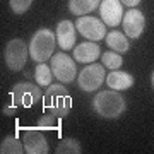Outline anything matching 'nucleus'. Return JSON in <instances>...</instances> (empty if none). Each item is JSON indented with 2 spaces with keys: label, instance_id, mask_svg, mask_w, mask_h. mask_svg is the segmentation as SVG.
Returning <instances> with one entry per match:
<instances>
[{
  "label": "nucleus",
  "instance_id": "f257e3e1",
  "mask_svg": "<svg viewBox=\"0 0 154 154\" xmlns=\"http://www.w3.org/2000/svg\"><path fill=\"white\" fill-rule=\"evenodd\" d=\"M93 110L101 118L115 120L127 110V101L120 94V91H115V89L99 91L93 98Z\"/></svg>",
  "mask_w": 154,
  "mask_h": 154
},
{
  "label": "nucleus",
  "instance_id": "f03ea898",
  "mask_svg": "<svg viewBox=\"0 0 154 154\" xmlns=\"http://www.w3.org/2000/svg\"><path fill=\"white\" fill-rule=\"evenodd\" d=\"M43 108L57 118H65L72 110V98L63 84H50L43 94Z\"/></svg>",
  "mask_w": 154,
  "mask_h": 154
},
{
  "label": "nucleus",
  "instance_id": "7ed1b4c3",
  "mask_svg": "<svg viewBox=\"0 0 154 154\" xmlns=\"http://www.w3.org/2000/svg\"><path fill=\"white\" fill-rule=\"evenodd\" d=\"M57 43V34L53 31H50L46 28L38 29L31 38L29 43V55L34 62L43 63V62L50 60L53 57V50H55Z\"/></svg>",
  "mask_w": 154,
  "mask_h": 154
},
{
  "label": "nucleus",
  "instance_id": "20e7f679",
  "mask_svg": "<svg viewBox=\"0 0 154 154\" xmlns=\"http://www.w3.org/2000/svg\"><path fill=\"white\" fill-rule=\"evenodd\" d=\"M11 103L16 108H31L33 105L43 101V93L39 86L33 82H19L11 91Z\"/></svg>",
  "mask_w": 154,
  "mask_h": 154
},
{
  "label": "nucleus",
  "instance_id": "39448f33",
  "mask_svg": "<svg viewBox=\"0 0 154 154\" xmlns=\"http://www.w3.org/2000/svg\"><path fill=\"white\" fill-rule=\"evenodd\" d=\"M106 81V70L105 65L101 63H89L81 70V74L77 75V84L79 88L86 91V93H94L98 91L99 86Z\"/></svg>",
  "mask_w": 154,
  "mask_h": 154
},
{
  "label": "nucleus",
  "instance_id": "423d86ee",
  "mask_svg": "<svg viewBox=\"0 0 154 154\" xmlns=\"http://www.w3.org/2000/svg\"><path fill=\"white\" fill-rule=\"evenodd\" d=\"M29 57V45H26L21 38L11 39L5 45V51H4V58H5V65L11 70H21L26 65Z\"/></svg>",
  "mask_w": 154,
  "mask_h": 154
},
{
  "label": "nucleus",
  "instance_id": "0eeeda50",
  "mask_svg": "<svg viewBox=\"0 0 154 154\" xmlns=\"http://www.w3.org/2000/svg\"><path fill=\"white\" fill-rule=\"evenodd\" d=\"M50 67H51V72H53L55 79L62 84L72 82L77 75L75 60H72V57L63 53V51L57 53L50 58Z\"/></svg>",
  "mask_w": 154,
  "mask_h": 154
},
{
  "label": "nucleus",
  "instance_id": "6e6552de",
  "mask_svg": "<svg viewBox=\"0 0 154 154\" xmlns=\"http://www.w3.org/2000/svg\"><path fill=\"white\" fill-rule=\"evenodd\" d=\"M75 29L89 41H101L103 38H106V24L93 16L77 17Z\"/></svg>",
  "mask_w": 154,
  "mask_h": 154
},
{
  "label": "nucleus",
  "instance_id": "1a4fd4ad",
  "mask_svg": "<svg viewBox=\"0 0 154 154\" xmlns=\"http://www.w3.org/2000/svg\"><path fill=\"white\" fill-rule=\"evenodd\" d=\"M101 21L110 28H116L123 21V4L120 0H101L99 4Z\"/></svg>",
  "mask_w": 154,
  "mask_h": 154
},
{
  "label": "nucleus",
  "instance_id": "9d476101",
  "mask_svg": "<svg viewBox=\"0 0 154 154\" xmlns=\"http://www.w3.org/2000/svg\"><path fill=\"white\" fill-rule=\"evenodd\" d=\"M123 33L127 34V38L130 39H137L140 34L144 33L146 28V17L140 11L137 9H130L127 11V14H123Z\"/></svg>",
  "mask_w": 154,
  "mask_h": 154
},
{
  "label": "nucleus",
  "instance_id": "9b49d317",
  "mask_svg": "<svg viewBox=\"0 0 154 154\" xmlns=\"http://www.w3.org/2000/svg\"><path fill=\"white\" fill-rule=\"evenodd\" d=\"M24 151L28 154H46L48 142L39 128H24Z\"/></svg>",
  "mask_w": 154,
  "mask_h": 154
},
{
  "label": "nucleus",
  "instance_id": "f8f14e48",
  "mask_svg": "<svg viewBox=\"0 0 154 154\" xmlns=\"http://www.w3.org/2000/svg\"><path fill=\"white\" fill-rule=\"evenodd\" d=\"M55 34H57V43L63 51L74 48V45H75V24H72V21H69V19L60 21L58 26H57Z\"/></svg>",
  "mask_w": 154,
  "mask_h": 154
},
{
  "label": "nucleus",
  "instance_id": "ddd939ff",
  "mask_svg": "<svg viewBox=\"0 0 154 154\" xmlns=\"http://www.w3.org/2000/svg\"><path fill=\"white\" fill-rule=\"evenodd\" d=\"M101 55V48L96 41H84L74 46V60L81 63H93Z\"/></svg>",
  "mask_w": 154,
  "mask_h": 154
},
{
  "label": "nucleus",
  "instance_id": "4468645a",
  "mask_svg": "<svg viewBox=\"0 0 154 154\" xmlns=\"http://www.w3.org/2000/svg\"><path fill=\"white\" fill-rule=\"evenodd\" d=\"M110 89H115V91H125V89H130L134 86V75L132 74H127L123 70H111L108 75H106L105 81Z\"/></svg>",
  "mask_w": 154,
  "mask_h": 154
},
{
  "label": "nucleus",
  "instance_id": "2eb2a0df",
  "mask_svg": "<svg viewBox=\"0 0 154 154\" xmlns=\"http://www.w3.org/2000/svg\"><path fill=\"white\" fill-rule=\"evenodd\" d=\"M99 4H101V0H69V11L75 14L77 17L88 16L98 9Z\"/></svg>",
  "mask_w": 154,
  "mask_h": 154
},
{
  "label": "nucleus",
  "instance_id": "dca6fc26",
  "mask_svg": "<svg viewBox=\"0 0 154 154\" xmlns=\"http://www.w3.org/2000/svg\"><path fill=\"white\" fill-rule=\"evenodd\" d=\"M106 45L116 53H125L130 48V43L127 39V34L122 31H111L106 34Z\"/></svg>",
  "mask_w": 154,
  "mask_h": 154
},
{
  "label": "nucleus",
  "instance_id": "f3484780",
  "mask_svg": "<svg viewBox=\"0 0 154 154\" xmlns=\"http://www.w3.org/2000/svg\"><path fill=\"white\" fill-rule=\"evenodd\" d=\"M53 72H51V67L46 65V62L43 63H38L36 70H34V81L38 82V86H43V88H48L51 81H53Z\"/></svg>",
  "mask_w": 154,
  "mask_h": 154
},
{
  "label": "nucleus",
  "instance_id": "a211bd4d",
  "mask_svg": "<svg viewBox=\"0 0 154 154\" xmlns=\"http://www.w3.org/2000/svg\"><path fill=\"white\" fill-rule=\"evenodd\" d=\"M0 152L2 154H22L24 151V144H21V140L14 135H7L2 144H0Z\"/></svg>",
  "mask_w": 154,
  "mask_h": 154
},
{
  "label": "nucleus",
  "instance_id": "6ab92c4d",
  "mask_svg": "<svg viewBox=\"0 0 154 154\" xmlns=\"http://www.w3.org/2000/svg\"><path fill=\"white\" fill-rule=\"evenodd\" d=\"M101 63L105 65V69H111V70H118L122 65H123V58H122L120 53L116 51H105L101 53Z\"/></svg>",
  "mask_w": 154,
  "mask_h": 154
},
{
  "label": "nucleus",
  "instance_id": "aec40b11",
  "mask_svg": "<svg viewBox=\"0 0 154 154\" xmlns=\"http://www.w3.org/2000/svg\"><path fill=\"white\" fill-rule=\"evenodd\" d=\"M57 154H81L82 152V147H81V142L77 139H65L58 144V147L55 151Z\"/></svg>",
  "mask_w": 154,
  "mask_h": 154
},
{
  "label": "nucleus",
  "instance_id": "412c9836",
  "mask_svg": "<svg viewBox=\"0 0 154 154\" xmlns=\"http://www.w3.org/2000/svg\"><path fill=\"white\" fill-rule=\"evenodd\" d=\"M55 120H57V116L53 115V113L43 115V116L38 120V125H36V128H39V130H55V128H57Z\"/></svg>",
  "mask_w": 154,
  "mask_h": 154
},
{
  "label": "nucleus",
  "instance_id": "4be33fe9",
  "mask_svg": "<svg viewBox=\"0 0 154 154\" xmlns=\"http://www.w3.org/2000/svg\"><path fill=\"white\" fill-rule=\"evenodd\" d=\"M31 4H33V0H9V5H11L12 12L17 14V16L24 14L31 7Z\"/></svg>",
  "mask_w": 154,
  "mask_h": 154
},
{
  "label": "nucleus",
  "instance_id": "5701e85b",
  "mask_svg": "<svg viewBox=\"0 0 154 154\" xmlns=\"http://www.w3.org/2000/svg\"><path fill=\"white\" fill-rule=\"evenodd\" d=\"M122 4H123V5H128V7H135V5H139V4H140V0H120Z\"/></svg>",
  "mask_w": 154,
  "mask_h": 154
},
{
  "label": "nucleus",
  "instance_id": "b1692460",
  "mask_svg": "<svg viewBox=\"0 0 154 154\" xmlns=\"http://www.w3.org/2000/svg\"><path fill=\"white\" fill-rule=\"evenodd\" d=\"M151 84H152V88H154V72H152V75H151Z\"/></svg>",
  "mask_w": 154,
  "mask_h": 154
}]
</instances>
